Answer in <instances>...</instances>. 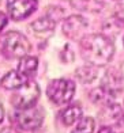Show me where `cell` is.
I'll return each instance as SVG.
<instances>
[{
    "label": "cell",
    "instance_id": "2",
    "mask_svg": "<svg viewBox=\"0 0 124 133\" xmlns=\"http://www.w3.org/2000/svg\"><path fill=\"white\" fill-rule=\"evenodd\" d=\"M30 52V42L19 31H7L0 38V53L5 58H22Z\"/></svg>",
    "mask_w": 124,
    "mask_h": 133
},
{
    "label": "cell",
    "instance_id": "13",
    "mask_svg": "<svg viewBox=\"0 0 124 133\" xmlns=\"http://www.w3.org/2000/svg\"><path fill=\"white\" fill-rule=\"evenodd\" d=\"M70 4L72 8L79 11H91L97 12L104 5V0H70Z\"/></svg>",
    "mask_w": 124,
    "mask_h": 133
},
{
    "label": "cell",
    "instance_id": "16",
    "mask_svg": "<svg viewBox=\"0 0 124 133\" xmlns=\"http://www.w3.org/2000/svg\"><path fill=\"white\" fill-rule=\"evenodd\" d=\"M7 23H8V19H7V16H5V14L0 12V33H2L3 29L7 26Z\"/></svg>",
    "mask_w": 124,
    "mask_h": 133
},
{
    "label": "cell",
    "instance_id": "9",
    "mask_svg": "<svg viewBox=\"0 0 124 133\" xmlns=\"http://www.w3.org/2000/svg\"><path fill=\"white\" fill-rule=\"evenodd\" d=\"M55 26H56V22L51 18H40L36 22H33L30 27H32L33 33L38 37H48L53 33Z\"/></svg>",
    "mask_w": 124,
    "mask_h": 133
},
{
    "label": "cell",
    "instance_id": "19",
    "mask_svg": "<svg viewBox=\"0 0 124 133\" xmlns=\"http://www.w3.org/2000/svg\"><path fill=\"white\" fill-rule=\"evenodd\" d=\"M3 119H4V107H3L2 103H0V124L3 122Z\"/></svg>",
    "mask_w": 124,
    "mask_h": 133
},
{
    "label": "cell",
    "instance_id": "14",
    "mask_svg": "<svg viewBox=\"0 0 124 133\" xmlns=\"http://www.w3.org/2000/svg\"><path fill=\"white\" fill-rule=\"evenodd\" d=\"M94 126L96 122L91 117H82L76 122V126L71 130V133H93Z\"/></svg>",
    "mask_w": 124,
    "mask_h": 133
},
{
    "label": "cell",
    "instance_id": "6",
    "mask_svg": "<svg viewBox=\"0 0 124 133\" xmlns=\"http://www.w3.org/2000/svg\"><path fill=\"white\" fill-rule=\"evenodd\" d=\"M37 0H7L8 15L14 21H22L37 10Z\"/></svg>",
    "mask_w": 124,
    "mask_h": 133
},
{
    "label": "cell",
    "instance_id": "10",
    "mask_svg": "<svg viewBox=\"0 0 124 133\" xmlns=\"http://www.w3.org/2000/svg\"><path fill=\"white\" fill-rule=\"evenodd\" d=\"M29 79L25 77L19 71H10L2 79V87L5 90H18L21 86H23Z\"/></svg>",
    "mask_w": 124,
    "mask_h": 133
},
{
    "label": "cell",
    "instance_id": "15",
    "mask_svg": "<svg viewBox=\"0 0 124 133\" xmlns=\"http://www.w3.org/2000/svg\"><path fill=\"white\" fill-rule=\"evenodd\" d=\"M76 76L79 77V80H82V82H85V83L91 82V80L96 77V69H94V65L83 66V68L76 69Z\"/></svg>",
    "mask_w": 124,
    "mask_h": 133
},
{
    "label": "cell",
    "instance_id": "5",
    "mask_svg": "<svg viewBox=\"0 0 124 133\" xmlns=\"http://www.w3.org/2000/svg\"><path fill=\"white\" fill-rule=\"evenodd\" d=\"M44 119V111L38 106H33L29 109H21L14 114V121L16 126L25 129V130H33L37 129L42 124Z\"/></svg>",
    "mask_w": 124,
    "mask_h": 133
},
{
    "label": "cell",
    "instance_id": "4",
    "mask_svg": "<svg viewBox=\"0 0 124 133\" xmlns=\"http://www.w3.org/2000/svg\"><path fill=\"white\" fill-rule=\"evenodd\" d=\"M40 86L34 80H27L26 83L15 90L14 95L11 96V103L15 109H29L37 105V101L40 98Z\"/></svg>",
    "mask_w": 124,
    "mask_h": 133
},
{
    "label": "cell",
    "instance_id": "3",
    "mask_svg": "<svg viewBox=\"0 0 124 133\" xmlns=\"http://www.w3.org/2000/svg\"><path fill=\"white\" fill-rule=\"evenodd\" d=\"M75 94V83L70 79H53L46 87V95L51 102L61 106L67 105Z\"/></svg>",
    "mask_w": 124,
    "mask_h": 133
},
{
    "label": "cell",
    "instance_id": "17",
    "mask_svg": "<svg viewBox=\"0 0 124 133\" xmlns=\"http://www.w3.org/2000/svg\"><path fill=\"white\" fill-rule=\"evenodd\" d=\"M98 133H115V130L112 129V126H108V125H102Z\"/></svg>",
    "mask_w": 124,
    "mask_h": 133
},
{
    "label": "cell",
    "instance_id": "1",
    "mask_svg": "<svg viewBox=\"0 0 124 133\" xmlns=\"http://www.w3.org/2000/svg\"><path fill=\"white\" fill-rule=\"evenodd\" d=\"M80 54L86 63L94 66L107 65L115 54V45L104 34H89L79 41Z\"/></svg>",
    "mask_w": 124,
    "mask_h": 133
},
{
    "label": "cell",
    "instance_id": "8",
    "mask_svg": "<svg viewBox=\"0 0 124 133\" xmlns=\"http://www.w3.org/2000/svg\"><path fill=\"white\" fill-rule=\"evenodd\" d=\"M121 119H123V111H121L120 106L116 103L108 102L100 113V121L102 122V125H108V126L116 125Z\"/></svg>",
    "mask_w": 124,
    "mask_h": 133
},
{
    "label": "cell",
    "instance_id": "11",
    "mask_svg": "<svg viewBox=\"0 0 124 133\" xmlns=\"http://www.w3.org/2000/svg\"><path fill=\"white\" fill-rule=\"evenodd\" d=\"M80 118H82V107L78 103L70 105L60 114V119L63 122V125H66V126H71L72 124L78 122Z\"/></svg>",
    "mask_w": 124,
    "mask_h": 133
},
{
    "label": "cell",
    "instance_id": "12",
    "mask_svg": "<svg viewBox=\"0 0 124 133\" xmlns=\"http://www.w3.org/2000/svg\"><path fill=\"white\" fill-rule=\"evenodd\" d=\"M37 68H38V60L37 57H33V56H25L22 58H19V64H18V71L21 74L30 79L34 74Z\"/></svg>",
    "mask_w": 124,
    "mask_h": 133
},
{
    "label": "cell",
    "instance_id": "18",
    "mask_svg": "<svg viewBox=\"0 0 124 133\" xmlns=\"http://www.w3.org/2000/svg\"><path fill=\"white\" fill-rule=\"evenodd\" d=\"M0 133H19V132H18L15 128H4Z\"/></svg>",
    "mask_w": 124,
    "mask_h": 133
},
{
    "label": "cell",
    "instance_id": "7",
    "mask_svg": "<svg viewBox=\"0 0 124 133\" xmlns=\"http://www.w3.org/2000/svg\"><path fill=\"white\" fill-rule=\"evenodd\" d=\"M86 27H87V22L83 16L80 15H71L68 16L63 23V33L71 39H76L80 34H82Z\"/></svg>",
    "mask_w": 124,
    "mask_h": 133
}]
</instances>
